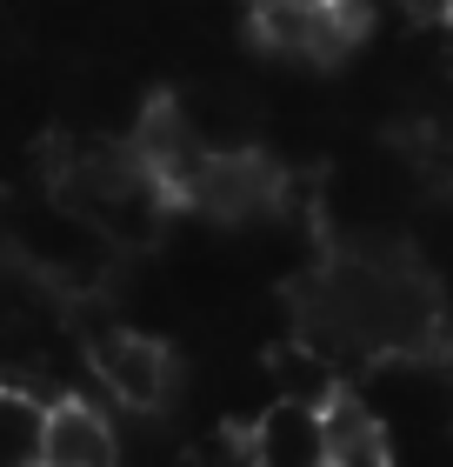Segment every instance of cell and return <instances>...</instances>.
Here are the masks:
<instances>
[{
	"label": "cell",
	"instance_id": "8fae6325",
	"mask_svg": "<svg viewBox=\"0 0 453 467\" xmlns=\"http://www.w3.org/2000/svg\"><path fill=\"white\" fill-rule=\"evenodd\" d=\"M0 261H14V227L0 221Z\"/></svg>",
	"mask_w": 453,
	"mask_h": 467
},
{
	"label": "cell",
	"instance_id": "7a4b0ae2",
	"mask_svg": "<svg viewBox=\"0 0 453 467\" xmlns=\"http://www.w3.org/2000/svg\"><path fill=\"white\" fill-rule=\"evenodd\" d=\"M88 368H94L100 388L134 414H154V408H167V394H174V354H167L154 334H134V327H100L88 341Z\"/></svg>",
	"mask_w": 453,
	"mask_h": 467
},
{
	"label": "cell",
	"instance_id": "3957f363",
	"mask_svg": "<svg viewBox=\"0 0 453 467\" xmlns=\"http://www.w3.org/2000/svg\"><path fill=\"white\" fill-rule=\"evenodd\" d=\"M180 201L207 207V214H221V221H247V214H261V207L280 201V174L253 147H207V161L193 167Z\"/></svg>",
	"mask_w": 453,
	"mask_h": 467
},
{
	"label": "cell",
	"instance_id": "52a82bcc",
	"mask_svg": "<svg viewBox=\"0 0 453 467\" xmlns=\"http://www.w3.org/2000/svg\"><path fill=\"white\" fill-rule=\"evenodd\" d=\"M267 380H273V400H300V408H320V414L347 394L340 354H327L320 341H280L267 354Z\"/></svg>",
	"mask_w": 453,
	"mask_h": 467
},
{
	"label": "cell",
	"instance_id": "5b68a950",
	"mask_svg": "<svg viewBox=\"0 0 453 467\" xmlns=\"http://www.w3.org/2000/svg\"><path fill=\"white\" fill-rule=\"evenodd\" d=\"M40 467H120V434H114V420H107L94 400H80V394H54Z\"/></svg>",
	"mask_w": 453,
	"mask_h": 467
},
{
	"label": "cell",
	"instance_id": "ba28073f",
	"mask_svg": "<svg viewBox=\"0 0 453 467\" xmlns=\"http://www.w3.org/2000/svg\"><path fill=\"white\" fill-rule=\"evenodd\" d=\"M327 467H394L386 454V428L366 400H347L340 394L327 408Z\"/></svg>",
	"mask_w": 453,
	"mask_h": 467
},
{
	"label": "cell",
	"instance_id": "277c9868",
	"mask_svg": "<svg viewBox=\"0 0 453 467\" xmlns=\"http://www.w3.org/2000/svg\"><path fill=\"white\" fill-rule=\"evenodd\" d=\"M253 27H261V40L280 47V54L334 60L340 47H354L360 7H354V0H261Z\"/></svg>",
	"mask_w": 453,
	"mask_h": 467
},
{
	"label": "cell",
	"instance_id": "30bf717a",
	"mask_svg": "<svg viewBox=\"0 0 453 467\" xmlns=\"http://www.w3.org/2000/svg\"><path fill=\"white\" fill-rule=\"evenodd\" d=\"M420 27H453V0H400Z\"/></svg>",
	"mask_w": 453,
	"mask_h": 467
},
{
	"label": "cell",
	"instance_id": "6da1fadb",
	"mask_svg": "<svg viewBox=\"0 0 453 467\" xmlns=\"http://www.w3.org/2000/svg\"><path fill=\"white\" fill-rule=\"evenodd\" d=\"M440 294L407 254H334L307 287V341L340 360H400L440 348Z\"/></svg>",
	"mask_w": 453,
	"mask_h": 467
},
{
	"label": "cell",
	"instance_id": "8992f818",
	"mask_svg": "<svg viewBox=\"0 0 453 467\" xmlns=\"http://www.w3.org/2000/svg\"><path fill=\"white\" fill-rule=\"evenodd\" d=\"M253 461L261 467H327V414L300 408V400H273L253 420Z\"/></svg>",
	"mask_w": 453,
	"mask_h": 467
},
{
	"label": "cell",
	"instance_id": "9c48e42d",
	"mask_svg": "<svg viewBox=\"0 0 453 467\" xmlns=\"http://www.w3.org/2000/svg\"><path fill=\"white\" fill-rule=\"evenodd\" d=\"M47 408L34 388L20 380H0V467H40V448H47Z\"/></svg>",
	"mask_w": 453,
	"mask_h": 467
}]
</instances>
